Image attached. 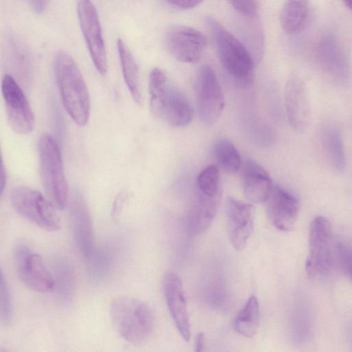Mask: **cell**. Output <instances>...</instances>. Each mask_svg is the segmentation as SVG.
Instances as JSON below:
<instances>
[{
	"label": "cell",
	"instance_id": "1",
	"mask_svg": "<svg viewBox=\"0 0 352 352\" xmlns=\"http://www.w3.org/2000/svg\"><path fill=\"white\" fill-rule=\"evenodd\" d=\"M54 74L66 111L77 125H86L91 111L89 90L78 65L67 52L56 54Z\"/></svg>",
	"mask_w": 352,
	"mask_h": 352
},
{
	"label": "cell",
	"instance_id": "2",
	"mask_svg": "<svg viewBox=\"0 0 352 352\" xmlns=\"http://www.w3.org/2000/svg\"><path fill=\"white\" fill-rule=\"evenodd\" d=\"M150 108L153 116L173 126H184L193 118V109L185 95L170 84L166 74L154 68L148 78Z\"/></svg>",
	"mask_w": 352,
	"mask_h": 352
},
{
	"label": "cell",
	"instance_id": "3",
	"mask_svg": "<svg viewBox=\"0 0 352 352\" xmlns=\"http://www.w3.org/2000/svg\"><path fill=\"white\" fill-rule=\"evenodd\" d=\"M206 23L214 38L218 58L234 82L250 87L253 80L254 56L247 47L216 19L208 17Z\"/></svg>",
	"mask_w": 352,
	"mask_h": 352
},
{
	"label": "cell",
	"instance_id": "4",
	"mask_svg": "<svg viewBox=\"0 0 352 352\" xmlns=\"http://www.w3.org/2000/svg\"><path fill=\"white\" fill-rule=\"evenodd\" d=\"M111 318L118 334L129 342L142 343L150 337L154 327V316L143 301L128 296L113 300Z\"/></svg>",
	"mask_w": 352,
	"mask_h": 352
},
{
	"label": "cell",
	"instance_id": "5",
	"mask_svg": "<svg viewBox=\"0 0 352 352\" xmlns=\"http://www.w3.org/2000/svg\"><path fill=\"white\" fill-rule=\"evenodd\" d=\"M41 180L50 201L59 209H64L69 199L60 147L50 134L43 135L38 146Z\"/></svg>",
	"mask_w": 352,
	"mask_h": 352
},
{
	"label": "cell",
	"instance_id": "6",
	"mask_svg": "<svg viewBox=\"0 0 352 352\" xmlns=\"http://www.w3.org/2000/svg\"><path fill=\"white\" fill-rule=\"evenodd\" d=\"M335 255L331 223L326 217L318 216L313 219L309 229V255L305 263L307 275L315 278L329 274Z\"/></svg>",
	"mask_w": 352,
	"mask_h": 352
},
{
	"label": "cell",
	"instance_id": "7",
	"mask_svg": "<svg viewBox=\"0 0 352 352\" xmlns=\"http://www.w3.org/2000/svg\"><path fill=\"white\" fill-rule=\"evenodd\" d=\"M10 201L19 214L36 226L47 231L59 230L60 219L56 207L38 190L16 187L10 193Z\"/></svg>",
	"mask_w": 352,
	"mask_h": 352
},
{
	"label": "cell",
	"instance_id": "8",
	"mask_svg": "<svg viewBox=\"0 0 352 352\" xmlns=\"http://www.w3.org/2000/svg\"><path fill=\"white\" fill-rule=\"evenodd\" d=\"M195 85L199 118L204 124L212 125L219 118L225 101L219 82L209 65L199 69Z\"/></svg>",
	"mask_w": 352,
	"mask_h": 352
},
{
	"label": "cell",
	"instance_id": "9",
	"mask_svg": "<svg viewBox=\"0 0 352 352\" xmlns=\"http://www.w3.org/2000/svg\"><path fill=\"white\" fill-rule=\"evenodd\" d=\"M1 92L6 116L12 129L20 135L32 132L34 116L21 87L10 74H5L1 81Z\"/></svg>",
	"mask_w": 352,
	"mask_h": 352
},
{
	"label": "cell",
	"instance_id": "10",
	"mask_svg": "<svg viewBox=\"0 0 352 352\" xmlns=\"http://www.w3.org/2000/svg\"><path fill=\"white\" fill-rule=\"evenodd\" d=\"M77 12L92 62L104 75L107 71V58L96 8L91 0H77Z\"/></svg>",
	"mask_w": 352,
	"mask_h": 352
},
{
	"label": "cell",
	"instance_id": "11",
	"mask_svg": "<svg viewBox=\"0 0 352 352\" xmlns=\"http://www.w3.org/2000/svg\"><path fill=\"white\" fill-rule=\"evenodd\" d=\"M14 260L16 272L22 283L29 289L49 292L55 289V280L47 270L41 257L31 252L24 244L14 249Z\"/></svg>",
	"mask_w": 352,
	"mask_h": 352
},
{
	"label": "cell",
	"instance_id": "12",
	"mask_svg": "<svg viewBox=\"0 0 352 352\" xmlns=\"http://www.w3.org/2000/svg\"><path fill=\"white\" fill-rule=\"evenodd\" d=\"M164 39L169 54L183 63L199 61L207 47V39L204 34L182 25L169 27L166 31Z\"/></svg>",
	"mask_w": 352,
	"mask_h": 352
},
{
	"label": "cell",
	"instance_id": "13",
	"mask_svg": "<svg viewBox=\"0 0 352 352\" xmlns=\"http://www.w3.org/2000/svg\"><path fill=\"white\" fill-rule=\"evenodd\" d=\"M284 99L286 114L291 127L305 131L310 121L311 107L307 88L297 74H292L285 84Z\"/></svg>",
	"mask_w": 352,
	"mask_h": 352
},
{
	"label": "cell",
	"instance_id": "14",
	"mask_svg": "<svg viewBox=\"0 0 352 352\" xmlns=\"http://www.w3.org/2000/svg\"><path fill=\"white\" fill-rule=\"evenodd\" d=\"M226 217L230 241L240 251L245 247L254 230V208L236 198L228 197Z\"/></svg>",
	"mask_w": 352,
	"mask_h": 352
},
{
	"label": "cell",
	"instance_id": "15",
	"mask_svg": "<svg viewBox=\"0 0 352 352\" xmlns=\"http://www.w3.org/2000/svg\"><path fill=\"white\" fill-rule=\"evenodd\" d=\"M69 223L75 243L80 253L88 259L93 251L94 229L87 204L79 192H75L70 201Z\"/></svg>",
	"mask_w": 352,
	"mask_h": 352
},
{
	"label": "cell",
	"instance_id": "16",
	"mask_svg": "<svg viewBox=\"0 0 352 352\" xmlns=\"http://www.w3.org/2000/svg\"><path fill=\"white\" fill-rule=\"evenodd\" d=\"M267 215L277 229L288 231L297 219L299 202L295 195L278 185H273L266 199Z\"/></svg>",
	"mask_w": 352,
	"mask_h": 352
},
{
	"label": "cell",
	"instance_id": "17",
	"mask_svg": "<svg viewBox=\"0 0 352 352\" xmlns=\"http://www.w3.org/2000/svg\"><path fill=\"white\" fill-rule=\"evenodd\" d=\"M163 289L170 314L182 338H190V326L183 285L174 272H168L163 280Z\"/></svg>",
	"mask_w": 352,
	"mask_h": 352
},
{
	"label": "cell",
	"instance_id": "18",
	"mask_svg": "<svg viewBox=\"0 0 352 352\" xmlns=\"http://www.w3.org/2000/svg\"><path fill=\"white\" fill-rule=\"evenodd\" d=\"M315 54L321 67L334 76L346 74L347 54L340 38L333 33L324 34L318 41Z\"/></svg>",
	"mask_w": 352,
	"mask_h": 352
},
{
	"label": "cell",
	"instance_id": "19",
	"mask_svg": "<svg viewBox=\"0 0 352 352\" xmlns=\"http://www.w3.org/2000/svg\"><path fill=\"white\" fill-rule=\"evenodd\" d=\"M221 197L210 196L196 190L186 217V229L190 235H199L208 228L217 214Z\"/></svg>",
	"mask_w": 352,
	"mask_h": 352
},
{
	"label": "cell",
	"instance_id": "20",
	"mask_svg": "<svg viewBox=\"0 0 352 352\" xmlns=\"http://www.w3.org/2000/svg\"><path fill=\"white\" fill-rule=\"evenodd\" d=\"M242 173L243 188L246 198L254 204L265 202L273 186L266 170L249 159L243 166Z\"/></svg>",
	"mask_w": 352,
	"mask_h": 352
},
{
	"label": "cell",
	"instance_id": "21",
	"mask_svg": "<svg viewBox=\"0 0 352 352\" xmlns=\"http://www.w3.org/2000/svg\"><path fill=\"white\" fill-rule=\"evenodd\" d=\"M310 0H285L279 16L283 30L297 34L306 26L310 14Z\"/></svg>",
	"mask_w": 352,
	"mask_h": 352
},
{
	"label": "cell",
	"instance_id": "22",
	"mask_svg": "<svg viewBox=\"0 0 352 352\" xmlns=\"http://www.w3.org/2000/svg\"><path fill=\"white\" fill-rule=\"evenodd\" d=\"M118 56L125 83L135 102L139 104L142 102L139 72L135 60L122 39L117 41Z\"/></svg>",
	"mask_w": 352,
	"mask_h": 352
},
{
	"label": "cell",
	"instance_id": "23",
	"mask_svg": "<svg viewBox=\"0 0 352 352\" xmlns=\"http://www.w3.org/2000/svg\"><path fill=\"white\" fill-rule=\"evenodd\" d=\"M260 322V307L257 298L250 296L236 316L233 326L239 334L251 338L255 336Z\"/></svg>",
	"mask_w": 352,
	"mask_h": 352
},
{
	"label": "cell",
	"instance_id": "24",
	"mask_svg": "<svg viewBox=\"0 0 352 352\" xmlns=\"http://www.w3.org/2000/svg\"><path fill=\"white\" fill-rule=\"evenodd\" d=\"M323 142L332 168L342 171L345 167V155L340 131L335 126H328L324 131Z\"/></svg>",
	"mask_w": 352,
	"mask_h": 352
},
{
	"label": "cell",
	"instance_id": "25",
	"mask_svg": "<svg viewBox=\"0 0 352 352\" xmlns=\"http://www.w3.org/2000/svg\"><path fill=\"white\" fill-rule=\"evenodd\" d=\"M214 153L219 165L225 172L232 174L239 170L241 164V156L231 141L219 140L214 145Z\"/></svg>",
	"mask_w": 352,
	"mask_h": 352
},
{
	"label": "cell",
	"instance_id": "26",
	"mask_svg": "<svg viewBox=\"0 0 352 352\" xmlns=\"http://www.w3.org/2000/svg\"><path fill=\"white\" fill-rule=\"evenodd\" d=\"M88 272L96 281L103 279L109 273L113 261V252L109 245H103L93 251L87 259Z\"/></svg>",
	"mask_w": 352,
	"mask_h": 352
},
{
	"label": "cell",
	"instance_id": "27",
	"mask_svg": "<svg viewBox=\"0 0 352 352\" xmlns=\"http://www.w3.org/2000/svg\"><path fill=\"white\" fill-rule=\"evenodd\" d=\"M196 190L210 196H221V179L217 166H207L199 174L196 180Z\"/></svg>",
	"mask_w": 352,
	"mask_h": 352
},
{
	"label": "cell",
	"instance_id": "28",
	"mask_svg": "<svg viewBox=\"0 0 352 352\" xmlns=\"http://www.w3.org/2000/svg\"><path fill=\"white\" fill-rule=\"evenodd\" d=\"M55 289L64 298L70 296L74 284L73 271L70 264L65 260L58 261L55 264Z\"/></svg>",
	"mask_w": 352,
	"mask_h": 352
},
{
	"label": "cell",
	"instance_id": "29",
	"mask_svg": "<svg viewBox=\"0 0 352 352\" xmlns=\"http://www.w3.org/2000/svg\"><path fill=\"white\" fill-rule=\"evenodd\" d=\"M12 318V303L10 292L1 270L0 281V318L2 323L8 324Z\"/></svg>",
	"mask_w": 352,
	"mask_h": 352
},
{
	"label": "cell",
	"instance_id": "30",
	"mask_svg": "<svg viewBox=\"0 0 352 352\" xmlns=\"http://www.w3.org/2000/svg\"><path fill=\"white\" fill-rule=\"evenodd\" d=\"M335 261L342 272L352 283V245L341 243L337 244Z\"/></svg>",
	"mask_w": 352,
	"mask_h": 352
},
{
	"label": "cell",
	"instance_id": "31",
	"mask_svg": "<svg viewBox=\"0 0 352 352\" xmlns=\"http://www.w3.org/2000/svg\"><path fill=\"white\" fill-rule=\"evenodd\" d=\"M128 199L126 192H120L115 198L111 210V217L114 221L119 220L124 204Z\"/></svg>",
	"mask_w": 352,
	"mask_h": 352
},
{
	"label": "cell",
	"instance_id": "32",
	"mask_svg": "<svg viewBox=\"0 0 352 352\" xmlns=\"http://www.w3.org/2000/svg\"><path fill=\"white\" fill-rule=\"evenodd\" d=\"M232 6L239 13L251 12L256 6V0H228Z\"/></svg>",
	"mask_w": 352,
	"mask_h": 352
},
{
	"label": "cell",
	"instance_id": "33",
	"mask_svg": "<svg viewBox=\"0 0 352 352\" xmlns=\"http://www.w3.org/2000/svg\"><path fill=\"white\" fill-rule=\"evenodd\" d=\"M170 4L182 9H190L201 3L204 0H166Z\"/></svg>",
	"mask_w": 352,
	"mask_h": 352
},
{
	"label": "cell",
	"instance_id": "34",
	"mask_svg": "<svg viewBox=\"0 0 352 352\" xmlns=\"http://www.w3.org/2000/svg\"><path fill=\"white\" fill-rule=\"evenodd\" d=\"M31 8L36 13H42L47 7L50 0H26Z\"/></svg>",
	"mask_w": 352,
	"mask_h": 352
},
{
	"label": "cell",
	"instance_id": "35",
	"mask_svg": "<svg viewBox=\"0 0 352 352\" xmlns=\"http://www.w3.org/2000/svg\"><path fill=\"white\" fill-rule=\"evenodd\" d=\"M204 335L203 333H199L197 334L195 343V350L197 352H201L204 350Z\"/></svg>",
	"mask_w": 352,
	"mask_h": 352
},
{
	"label": "cell",
	"instance_id": "36",
	"mask_svg": "<svg viewBox=\"0 0 352 352\" xmlns=\"http://www.w3.org/2000/svg\"><path fill=\"white\" fill-rule=\"evenodd\" d=\"M6 180H7L6 170V168H5V166H4L3 160H2L1 165V181H0L1 195H2L5 186L6 185Z\"/></svg>",
	"mask_w": 352,
	"mask_h": 352
},
{
	"label": "cell",
	"instance_id": "37",
	"mask_svg": "<svg viewBox=\"0 0 352 352\" xmlns=\"http://www.w3.org/2000/svg\"><path fill=\"white\" fill-rule=\"evenodd\" d=\"M349 338H350V342H351L352 344V325L351 327H350V329H349Z\"/></svg>",
	"mask_w": 352,
	"mask_h": 352
},
{
	"label": "cell",
	"instance_id": "38",
	"mask_svg": "<svg viewBox=\"0 0 352 352\" xmlns=\"http://www.w3.org/2000/svg\"><path fill=\"white\" fill-rule=\"evenodd\" d=\"M346 6L352 10V0H349V3Z\"/></svg>",
	"mask_w": 352,
	"mask_h": 352
},
{
	"label": "cell",
	"instance_id": "39",
	"mask_svg": "<svg viewBox=\"0 0 352 352\" xmlns=\"http://www.w3.org/2000/svg\"><path fill=\"white\" fill-rule=\"evenodd\" d=\"M343 1H344V4H345L346 6H347V5H348V3H349V0H343Z\"/></svg>",
	"mask_w": 352,
	"mask_h": 352
}]
</instances>
